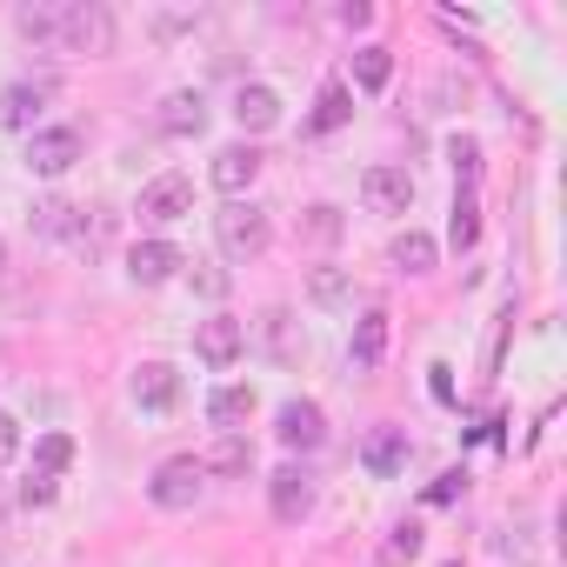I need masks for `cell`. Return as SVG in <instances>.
Returning <instances> with one entry per match:
<instances>
[{
    "label": "cell",
    "instance_id": "6",
    "mask_svg": "<svg viewBox=\"0 0 567 567\" xmlns=\"http://www.w3.org/2000/svg\"><path fill=\"white\" fill-rule=\"evenodd\" d=\"M134 214H141V220H154V227H167V220L194 214V181H187V174H154V181L141 187Z\"/></svg>",
    "mask_w": 567,
    "mask_h": 567
},
{
    "label": "cell",
    "instance_id": "32",
    "mask_svg": "<svg viewBox=\"0 0 567 567\" xmlns=\"http://www.w3.org/2000/svg\"><path fill=\"white\" fill-rule=\"evenodd\" d=\"M461 487H467V474H461V467H454V474H441V481H434V487H427V501H454V494H461Z\"/></svg>",
    "mask_w": 567,
    "mask_h": 567
},
{
    "label": "cell",
    "instance_id": "8",
    "mask_svg": "<svg viewBox=\"0 0 567 567\" xmlns=\"http://www.w3.org/2000/svg\"><path fill=\"white\" fill-rule=\"evenodd\" d=\"M254 174H260V147H254V141H227V147L214 154V167H207V181H214L227 200H240V194L254 187Z\"/></svg>",
    "mask_w": 567,
    "mask_h": 567
},
{
    "label": "cell",
    "instance_id": "31",
    "mask_svg": "<svg viewBox=\"0 0 567 567\" xmlns=\"http://www.w3.org/2000/svg\"><path fill=\"white\" fill-rule=\"evenodd\" d=\"M194 288H200L207 301H220V295H227V267H200V274H194Z\"/></svg>",
    "mask_w": 567,
    "mask_h": 567
},
{
    "label": "cell",
    "instance_id": "21",
    "mask_svg": "<svg viewBox=\"0 0 567 567\" xmlns=\"http://www.w3.org/2000/svg\"><path fill=\"white\" fill-rule=\"evenodd\" d=\"M308 301L328 308V315H341V308H354V280H348L341 267H315V274H308Z\"/></svg>",
    "mask_w": 567,
    "mask_h": 567
},
{
    "label": "cell",
    "instance_id": "11",
    "mask_svg": "<svg viewBox=\"0 0 567 567\" xmlns=\"http://www.w3.org/2000/svg\"><path fill=\"white\" fill-rule=\"evenodd\" d=\"M274 434H280V441H288L295 454H315V447L328 441V414H321L315 401H288V408H280V414H274Z\"/></svg>",
    "mask_w": 567,
    "mask_h": 567
},
{
    "label": "cell",
    "instance_id": "33",
    "mask_svg": "<svg viewBox=\"0 0 567 567\" xmlns=\"http://www.w3.org/2000/svg\"><path fill=\"white\" fill-rule=\"evenodd\" d=\"M341 21H348V28H368V21H374V8H368V0H354V8H341Z\"/></svg>",
    "mask_w": 567,
    "mask_h": 567
},
{
    "label": "cell",
    "instance_id": "22",
    "mask_svg": "<svg viewBox=\"0 0 567 567\" xmlns=\"http://www.w3.org/2000/svg\"><path fill=\"white\" fill-rule=\"evenodd\" d=\"M68 461H74V434H61V427H54V434H41V441H34V481H54V487H61Z\"/></svg>",
    "mask_w": 567,
    "mask_h": 567
},
{
    "label": "cell",
    "instance_id": "26",
    "mask_svg": "<svg viewBox=\"0 0 567 567\" xmlns=\"http://www.w3.org/2000/svg\"><path fill=\"white\" fill-rule=\"evenodd\" d=\"M474 234H481V200L461 187V194H454V220H447V240H454V247H474Z\"/></svg>",
    "mask_w": 567,
    "mask_h": 567
},
{
    "label": "cell",
    "instance_id": "20",
    "mask_svg": "<svg viewBox=\"0 0 567 567\" xmlns=\"http://www.w3.org/2000/svg\"><path fill=\"white\" fill-rule=\"evenodd\" d=\"M388 260H394L401 274H434V260H441V247H434V234H421V227H408V234H394V247H388Z\"/></svg>",
    "mask_w": 567,
    "mask_h": 567
},
{
    "label": "cell",
    "instance_id": "17",
    "mask_svg": "<svg viewBox=\"0 0 567 567\" xmlns=\"http://www.w3.org/2000/svg\"><path fill=\"white\" fill-rule=\"evenodd\" d=\"M207 421H214V434H247V421H254V388H240V381L214 388V394H207Z\"/></svg>",
    "mask_w": 567,
    "mask_h": 567
},
{
    "label": "cell",
    "instance_id": "29",
    "mask_svg": "<svg viewBox=\"0 0 567 567\" xmlns=\"http://www.w3.org/2000/svg\"><path fill=\"white\" fill-rule=\"evenodd\" d=\"M14 454H21V421H14L8 408H0V467H8Z\"/></svg>",
    "mask_w": 567,
    "mask_h": 567
},
{
    "label": "cell",
    "instance_id": "15",
    "mask_svg": "<svg viewBox=\"0 0 567 567\" xmlns=\"http://www.w3.org/2000/svg\"><path fill=\"white\" fill-rule=\"evenodd\" d=\"M388 361V315L381 308H368L361 321H354V341H348V368L354 374H374Z\"/></svg>",
    "mask_w": 567,
    "mask_h": 567
},
{
    "label": "cell",
    "instance_id": "5",
    "mask_svg": "<svg viewBox=\"0 0 567 567\" xmlns=\"http://www.w3.org/2000/svg\"><path fill=\"white\" fill-rule=\"evenodd\" d=\"M267 507H274V520H288V527H301V520L315 514V474H308L301 461H288V467H274V474H267Z\"/></svg>",
    "mask_w": 567,
    "mask_h": 567
},
{
    "label": "cell",
    "instance_id": "34",
    "mask_svg": "<svg viewBox=\"0 0 567 567\" xmlns=\"http://www.w3.org/2000/svg\"><path fill=\"white\" fill-rule=\"evenodd\" d=\"M0 274H8V240H0Z\"/></svg>",
    "mask_w": 567,
    "mask_h": 567
},
{
    "label": "cell",
    "instance_id": "18",
    "mask_svg": "<svg viewBox=\"0 0 567 567\" xmlns=\"http://www.w3.org/2000/svg\"><path fill=\"white\" fill-rule=\"evenodd\" d=\"M207 127V101H200V87H174L167 101H161V134H200Z\"/></svg>",
    "mask_w": 567,
    "mask_h": 567
},
{
    "label": "cell",
    "instance_id": "12",
    "mask_svg": "<svg viewBox=\"0 0 567 567\" xmlns=\"http://www.w3.org/2000/svg\"><path fill=\"white\" fill-rule=\"evenodd\" d=\"M240 348H247V328H240V321H227V315H214V321H200V328H194V354H200L207 368H234V361H240Z\"/></svg>",
    "mask_w": 567,
    "mask_h": 567
},
{
    "label": "cell",
    "instance_id": "4",
    "mask_svg": "<svg viewBox=\"0 0 567 567\" xmlns=\"http://www.w3.org/2000/svg\"><path fill=\"white\" fill-rule=\"evenodd\" d=\"M74 161H81V127H34V134H28V154H21L28 174L61 181Z\"/></svg>",
    "mask_w": 567,
    "mask_h": 567
},
{
    "label": "cell",
    "instance_id": "19",
    "mask_svg": "<svg viewBox=\"0 0 567 567\" xmlns=\"http://www.w3.org/2000/svg\"><path fill=\"white\" fill-rule=\"evenodd\" d=\"M200 467L240 481V474H254V441H247V434H214V447L200 454Z\"/></svg>",
    "mask_w": 567,
    "mask_h": 567
},
{
    "label": "cell",
    "instance_id": "10",
    "mask_svg": "<svg viewBox=\"0 0 567 567\" xmlns=\"http://www.w3.org/2000/svg\"><path fill=\"white\" fill-rule=\"evenodd\" d=\"M408 454H414L408 427H368V441H361V467H368L374 481H394V474L408 467Z\"/></svg>",
    "mask_w": 567,
    "mask_h": 567
},
{
    "label": "cell",
    "instance_id": "13",
    "mask_svg": "<svg viewBox=\"0 0 567 567\" xmlns=\"http://www.w3.org/2000/svg\"><path fill=\"white\" fill-rule=\"evenodd\" d=\"M187 267V254L174 247V240H141L134 254H127V274H134V288H161V280H174Z\"/></svg>",
    "mask_w": 567,
    "mask_h": 567
},
{
    "label": "cell",
    "instance_id": "28",
    "mask_svg": "<svg viewBox=\"0 0 567 567\" xmlns=\"http://www.w3.org/2000/svg\"><path fill=\"white\" fill-rule=\"evenodd\" d=\"M447 161H454V181L474 194V187H481V147H474V141H454V147H447Z\"/></svg>",
    "mask_w": 567,
    "mask_h": 567
},
{
    "label": "cell",
    "instance_id": "16",
    "mask_svg": "<svg viewBox=\"0 0 567 567\" xmlns=\"http://www.w3.org/2000/svg\"><path fill=\"white\" fill-rule=\"evenodd\" d=\"M41 107H48V87H41V81H14V87H0V127H8V134H34Z\"/></svg>",
    "mask_w": 567,
    "mask_h": 567
},
{
    "label": "cell",
    "instance_id": "9",
    "mask_svg": "<svg viewBox=\"0 0 567 567\" xmlns=\"http://www.w3.org/2000/svg\"><path fill=\"white\" fill-rule=\"evenodd\" d=\"M361 200L374 214H408L414 207V174L408 167H368L361 174Z\"/></svg>",
    "mask_w": 567,
    "mask_h": 567
},
{
    "label": "cell",
    "instance_id": "7",
    "mask_svg": "<svg viewBox=\"0 0 567 567\" xmlns=\"http://www.w3.org/2000/svg\"><path fill=\"white\" fill-rule=\"evenodd\" d=\"M127 388H134V408H141V414H174V401H181V368H174V361H141Z\"/></svg>",
    "mask_w": 567,
    "mask_h": 567
},
{
    "label": "cell",
    "instance_id": "1",
    "mask_svg": "<svg viewBox=\"0 0 567 567\" xmlns=\"http://www.w3.org/2000/svg\"><path fill=\"white\" fill-rule=\"evenodd\" d=\"M14 28L48 54H114V14L101 0H28L14 8Z\"/></svg>",
    "mask_w": 567,
    "mask_h": 567
},
{
    "label": "cell",
    "instance_id": "25",
    "mask_svg": "<svg viewBox=\"0 0 567 567\" xmlns=\"http://www.w3.org/2000/svg\"><path fill=\"white\" fill-rule=\"evenodd\" d=\"M388 74H394V54H388V48H361V54H354V81H361L368 94H381Z\"/></svg>",
    "mask_w": 567,
    "mask_h": 567
},
{
    "label": "cell",
    "instance_id": "24",
    "mask_svg": "<svg viewBox=\"0 0 567 567\" xmlns=\"http://www.w3.org/2000/svg\"><path fill=\"white\" fill-rule=\"evenodd\" d=\"M408 560H421V520H394L381 540V567H408Z\"/></svg>",
    "mask_w": 567,
    "mask_h": 567
},
{
    "label": "cell",
    "instance_id": "3",
    "mask_svg": "<svg viewBox=\"0 0 567 567\" xmlns=\"http://www.w3.org/2000/svg\"><path fill=\"white\" fill-rule=\"evenodd\" d=\"M207 494V467L194 461V454H174V461H161L154 467V481H147V501L161 507V514H194V501Z\"/></svg>",
    "mask_w": 567,
    "mask_h": 567
},
{
    "label": "cell",
    "instance_id": "27",
    "mask_svg": "<svg viewBox=\"0 0 567 567\" xmlns=\"http://www.w3.org/2000/svg\"><path fill=\"white\" fill-rule=\"evenodd\" d=\"M74 214H81V207H68V200H41V207L28 214V227H34V234H74V227H81Z\"/></svg>",
    "mask_w": 567,
    "mask_h": 567
},
{
    "label": "cell",
    "instance_id": "30",
    "mask_svg": "<svg viewBox=\"0 0 567 567\" xmlns=\"http://www.w3.org/2000/svg\"><path fill=\"white\" fill-rule=\"evenodd\" d=\"M308 234H315V240H334V234H341V207H315V214H308Z\"/></svg>",
    "mask_w": 567,
    "mask_h": 567
},
{
    "label": "cell",
    "instance_id": "14",
    "mask_svg": "<svg viewBox=\"0 0 567 567\" xmlns=\"http://www.w3.org/2000/svg\"><path fill=\"white\" fill-rule=\"evenodd\" d=\"M234 121H240V134H267V127H280V94L260 87V81H240V87H234Z\"/></svg>",
    "mask_w": 567,
    "mask_h": 567
},
{
    "label": "cell",
    "instance_id": "23",
    "mask_svg": "<svg viewBox=\"0 0 567 567\" xmlns=\"http://www.w3.org/2000/svg\"><path fill=\"white\" fill-rule=\"evenodd\" d=\"M348 114H354V94H348V81H328L321 87V101H315V134H334V127H348Z\"/></svg>",
    "mask_w": 567,
    "mask_h": 567
},
{
    "label": "cell",
    "instance_id": "2",
    "mask_svg": "<svg viewBox=\"0 0 567 567\" xmlns=\"http://www.w3.org/2000/svg\"><path fill=\"white\" fill-rule=\"evenodd\" d=\"M214 240H220V260L247 267V260H260V254H267V240H274V220H267L254 200H227V207L214 214Z\"/></svg>",
    "mask_w": 567,
    "mask_h": 567
}]
</instances>
